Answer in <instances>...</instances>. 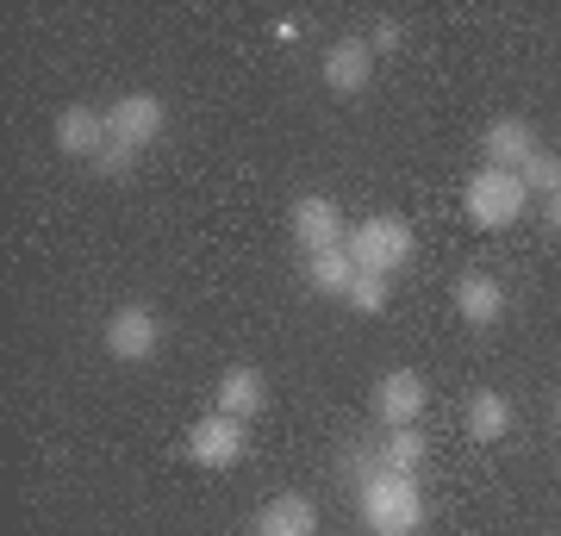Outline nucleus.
Returning <instances> with one entry per match:
<instances>
[{
    "label": "nucleus",
    "mask_w": 561,
    "mask_h": 536,
    "mask_svg": "<svg viewBox=\"0 0 561 536\" xmlns=\"http://www.w3.org/2000/svg\"><path fill=\"white\" fill-rule=\"evenodd\" d=\"M356 505H362V524H368L375 536H419L424 531V487H419V475H393V468H381V475L356 493Z\"/></svg>",
    "instance_id": "obj_1"
},
{
    "label": "nucleus",
    "mask_w": 561,
    "mask_h": 536,
    "mask_svg": "<svg viewBox=\"0 0 561 536\" xmlns=\"http://www.w3.org/2000/svg\"><path fill=\"white\" fill-rule=\"evenodd\" d=\"M524 206H530V187L518 181V169H481V175L461 181V213H468V225H481V231L518 225Z\"/></svg>",
    "instance_id": "obj_2"
},
{
    "label": "nucleus",
    "mask_w": 561,
    "mask_h": 536,
    "mask_svg": "<svg viewBox=\"0 0 561 536\" xmlns=\"http://www.w3.org/2000/svg\"><path fill=\"white\" fill-rule=\"evenodd\" d=\"M343 243H350V256H356L362 275H400L405 262H412V250H419L412 225L393 219V213H375V219H362Z\"/></svg>",
    "instance_id": "obj_3"
},
{
    "label": "nucleus",
    "mask_w": 561,
    "mask_h": 536,
    "mask_svg": "<svg viewBox=\"0 0 561 536\" xmlns=\"http://www.w3.org/2000/svg\"><path fill=\"white\" fill-rule=\"evenodd\" d=\"M243 449H250V431H243V418H225V412H206L194 418V431H187V456L201 461V468H238Z\"/></svg>",
    "instance_id": "obj_4"
},
{
    "label": "nucleus",
    "mask_w": 561,
    "mask_h": 536,
    "mask_svg": "<svg viewBox=\"0 0 561 536\" xmlns=\"http://www.w3.org/2000/svg\"><path fill=\"white\" fill-rule=\"evenodd\" d=\"M162 125H169V106H162V94H119L113 106H106V132H113V144H125V150L157 144Z\"/></svg>",
    "instance_id": "obj_5"
},
{
    "label": "nucleus",
    "mask_w": 561,
    "mask_h": 536,
    "mask_svg": "<svg viewBox=\"0 0 561 536\" xmlns=\"http://www.w3.org/2000/svg\"><path fill=\"white\" fill-rule=\"evenodd\" d=\"M287 225H294V243H300L306 256L337 250V243L350 238V231H343L337 199H324V194H300V199H294V213H287Z\"/></svg>",
    "instance_id": "obj_6"
},
{
    "label": "nucleus",
    "mask_w": 561,
    "mask_h": 536,
    "mask_svg": "<svg viewBox=\"0 0 561 536\" xmlns=\"http://www.w3.org/2000/svg\"><path fill=\"white\" fill-rule=\"evenodd\" d=\"M106 350L113 362H150L162 350V324L150 306H119V312L106 318Z\"/></svg>",
    "instance_id": "obj_7"
},
{
    "label": "nucleus",
    "mask_w": 561,
    "mask_h": 536,
    "mask_svg": "<svg viewBox=\"0 0 561 536\" xmlns=\"http://www.w3.org/2000/svg\"><path fill=\"white\" fill-rule=\"evenodd\" d=\"M368 76H375V50H368L362 32H350V38H337L331 50H324V88H331V94H343V100L362 94Z\"/></svg>",
    "instance_id": "obj_8"
},
{
    "label": "nucleus",
    "mask_w": 561,
    "mask_h": 536,
    "mask_svg": "<svg viewBox=\"0 0 561 536\" xmlns=\"http://www.w3.org/2000/svg\"><path fill=\"white\" fill-rule=\"evenodd\" d=\"M419 412H424V380L412 368H393V375L375 380V418H381L387 431L419 424Z\"/></svg>",
    "instance_id": "obj_9"
},
{
    "label": "nucleus",
    "mask_w": 561,
    "mask_h": 536,
    "mask_svg": "<svg viewBox=\"0 0 561 536\" xmlns=\"http://www.w3.org/2000/svg\"><path fill=\"white\" fill-rule=\"evenodd\" d=\"M106 144H113V132H106V113H94V106H62V113H57V150H62V157L94 162Z\"/></svg>",
    "instance_id": "obj_10"
},
{
    "label": "nucleus",
    "mask_w": 561,
    "mask_h": 536,
    "mask_svg": "<svg viewBox=\"0 0 561 536\" xmlns=\"http://www.w3.org/2000/svg\"><path fill=\"white\" fill-rule=\"evenodd\" d=\"M262 406H268V380H262L256 368H243V362H238V368H225V375L213 380V412L243 418V424H250Z\"/></svg>",
    "instance_id": "obj_11"
},
{
    "label": "nucleus",
    "mask_w": 561,
    "mask_h": 536,
    "mask_svg": "<svg viewBox=\"0 0 561 536\" xmlns=\"http://www.w3.org/2000/svg\"><path fill=\"white\" fill-rule=\"evenodd\" d=\"M256 536H319V505L306 493H275L250 524Z\"/></svg>",
    "instance_id": "obj_12"
},
{
    "label": "nucleus",
    "mask_w": 561,
    "mask_h": 536,
    "mask_svg": "<svg viewBox=\"0 0 561 536\" xmlns=\"http://www.w3.org/2000/svg\"><path fill=\"white\" fill-rule=\"evenodd\" d=\"M481 150L486 169H524V157L537 150V132H530V119H493L481 132Z\"/></svg>",
    "instance_id": "obj_13"
},
{
    "label": "nucleus",
    "mask_w": 561,
    "mask_h": 536,
    "mask_svg": "<svg viewBox=\"0 0 561 536\" xmlns=\"http://www.w3.org/2000/svg\"><path fill=\"white\" fill-rule=\"evenodd\" d=\"M449 299H456L461 324H500V318H505V287L493 275H461Z\"/></svg>",
    "instance_id": "obj_14"
},
{
    "label": "nucleus",
    "mask_w": 561,
    "mask_h": 536,
    "mask_svg": "<svg viewBox=\"0 0 561 536\" xmlns=\"http://www.w3.org/2000/svg\"><path fill=\"white\" fill-rule=\"evenodd\" d=\"M356 275H362V269H356V256H350V243H337V250H319V256H306V287H312V294L343 299Z\"/></svg>",
    "instance_id": "obj_15"
},
{
    "label": "nucleus",
    "mask_w": 561,
    "mask_h": 536,
    "mask_svg": "<svg viewBox=\"0 0 561 536\" xmlns=\"http://www.w3.org/2000/svg\"><path fill=\"white\" fill-rule=\"evenodd\" d=\"M468 437H474V443L512 437V399L493 394V387H481V394L468 399Z\"/></svg>",
    "instance_id": "obj_16"
},
{
    "label": "nucleus",
    "mask_w": 561,
    "mask_h": 536,
    "mask_svg": "<svg viewBox=\"0 0 561 536\" xmlns=\"http://www.w3.org/2000/svg\"><path fill=\"white\" fill-rule=\"evenodd\" d=\"M424 456H431V443L419 437V424H405V431H387V443H381V468H393V475H419Z\"/></svg>",
    "instance_id": "obj_17"
},
{
    "label": "nucleus",
    "mask_w": 561,
    "mask_h": 536,
    "mask_svg": "<svg viewBox=\"0 0 561 536\" xmlns=\"http://www.w3.org/2000/svg\"><path fill=\"white\" fill-rule=\"evenodd\" d=\"M518 181H524V187H530V194H549V199H556V194H561V157H556V150H542V144H537V150L524 157Z\"/></svg>",
    "instance_id": "obj_18"
},
{
    "label": "nucleus",
    "mask_w": 561,
    "mask_h": 536,
    "mask_svg": "<svg viewBox=\"0 0 561 536\" xmlns=\"http://www.w3.org/2000/svg\"><path fill=\"white\" fill-rule=\"evenodd\" d=\"M343 299H350L362 318H381V312H387V299H393V287H387V275H356Z\"/></svg>",
    "instance_id": "obj_19"
},
{
    "label": "nucleus",
    "mask_w": 561,
    "mask_h": 536,
    "mask_svg": "<svg viewBox=\"0 0 561 536\" xmlns=\"http://www.w3.org/2000/svg\"><path fill=\"white\" fill-rule=\"evenodd\" d=\"M337 475H343V480H350V487H356V493H362L368 480L381 475V449H356V443H350V449H343V456H337Z\"/></svg>",
    "instance_id": "obj_20"
},
{
    "label": "nucleus",
    "mask_w": 561,
    "mask_h": 536,
    "mask_svg": "<svg viewBox=\"0 0 561 536\" xmlns=\"http://www.w3.org/2000/svg\"><path fill=\"white\" fill-rule=\"evenodd\" d=\"M131 169H138V150H125V144H106L101 157H94V175L101 181H125Z\"/></svg>",
    "instance_id": "obj_21"
},
{
    "label": "nucleus",
    "mask_w": 561,
    "mask_h": 536,
    "mask_svg": "<svg viewBox=\"0 0 561 536\" xmlns=\"http://www.w3.org/2000/svg\"><path fill=\"white\" fill-rule=\"evenodd\" d=\"M400 44H405V25L400 20H375V25H368V50H375V57H393Z\"/></svg>",
    "instance_id": "obj_22"
},
{
    "label": "nucleus",
    "mask_w": 561,
    "mask_h": 536,
    "mask_svg": "<svg viewBox=\"0 0 561 536\" xmlns=\"http://www.w3.org/2000/svg\"><path fill=\"white\" fill-rule=\"evenodd\" d=\"M549 231H556V238H561V194L549 199Z\"/></svg>",
    "instance_id": "obj_23"
},
{
    "label": "nucleus",
    "mask_w": 561,
    "mask_h": 536,
    "mask_svg": "<svg viewBox=\"0 0 561 536\" xmlns=\"http://www.w3.org/2000/svg\"><path fill=\"white\" fill-rule=\"evenodd\" d=\"M556 424H561V399H556Z\"/></svg>",
    "instance_id": "obj_24"
},
{
    "label": "nucleus",
    "mask_w": 561,
    "mask_h": 536,
    "mask_svg": "<svg viewBox=\"0 0 561 536\" xmlns=\"http://www.w3.org/2000/svg\"><path fill=\"white\" fill-rule=\"evenodd\" d=\"M250 536H256V531H250Z\"/></svg>",
    "instance_id": "obj_25"
}]
</instances>
